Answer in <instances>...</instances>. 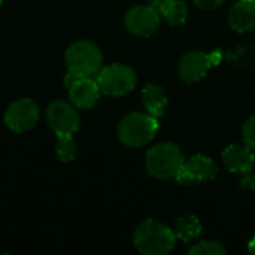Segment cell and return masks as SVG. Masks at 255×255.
Returning <instances> with one entry per match:
<instances>
[{
  "label": "cell",
  "mask_w": 255,
  "mask_h": 255,
  "mask_svg": "<svg viewBox=\"0 0 255 255\" xmlns=\"http://www.w3.org/2000/svg\"><path fill=\"white\" fill-rule=\"evenodd\" d=\"M175 232L155 220H146L140 223L133 238L136 250L145 255L169 254L175 248Z\"/></svg>",
  "instance_id": "obj_1"
},
{
  "label": "cell",
  "mask_w": 255,
  "mask_h": 255,
  "mask_svg": "<svg viewBox=\"0 0 255 255\" xmlns=\"http://www.w3.org/2000/svg\"><path fill=\"white\" fill-rule=\"evenodd\" d=\"M185 158L178 145L163 142L146 152V172L155 179H170L178 175Z\"/></svg>",
  "instance_id": "obj_2"
},
{
  "label": "cell",
  "mask_w": 255,
  "mask_h": 255,
  "mask_svg": "<svg viewBox=\"0 0 255 255\" xmlns=\"http://www.w3.org/2000/svg\"><path fill=\"white\" fill-rule=\"evenodd\" d=\"M64 60L67 72L82 78H96L103 67V57L99 46L88 40L72 43L66 51Z\"/></svg>",
  "instance_id": "obj_3"
},
{
  "label": "cell",
  "mask_w": 255,
  "mask_h": 255,
  "mask_svg": "<svg viewBox=\"0 0 255 255\" xmlns=\"http://www.w3.org/2000/svg\"><path fill=\"white\" fill-rule=\"evenodd\" d=\"M158 131V120L149 114L133 112L118 124V137L128 148H139L151 142Z\"/></svg>",
  "instance_id": "obj_4"
},
{
  "label": "cell",
  "mask_w": 255,
  "mask_h": 255,
  "mask_svg": "<svg viewBox=\"0 0 255 255\" xmlns=\"http://www.w3.org/2000/svg\"><path fill=\"white\" fill-rule=\"evenodd\" d=\"M100 91L111 97H121L130 93L137 82L136 72L126 64H111L102 67L96 76Z\"/></svg>",
  "instance_id": "obj_5"
},
{
  "label": "cell",
  "mask_w": 255,
  "mask_h": 255,
  "mask_svg": "<svg viewBox=\"0 0 255 255\" xmlns=\"http://www.w3.org/2000/svg\"><path fill=\"white\" fill-rule=\"evenodd\" d=\"M64 87L67 88L70 103L78 109H91L102 93L96 78H82L70 72L64 76Z\"/></svg>",
  "instance_id": "obj_6"
},
{
  "label": "cell",
  "mask_w": 255,
  "mask_h": 255,
  "mask_svg": "<svg viewBox=\"0 0 255 255\" xmlns=\"http://www.w3.org/2000/svg\"><path fill=\"white\" fill-rule=\"evenodd\" d=\"M217 173H218L217 164L209 157L197 154L184 161L175 179L181 185H193V184L209 182L217 178Z\"/></svg>",
  "instance_id": "obj_7"
},
{
  "label": "cell",
  "mask_w": 255,
  "mask_h": 255,
  "mask_svg": "<svg viewBox=\"0 0 255 255\" xmlns=\"http://www.w3.org/2000/svg\"><path fill=\"white\" fill-rule=\"evenodd\" d=\"M46 121L57 136H73L79 128V115L73 105L55 100L46 109Z\"/></svg>",
  "instance_id": "obj_8"
},
{
  "label": "cell",
  "mask_w": 255,
  "mask_h": 255,
  "mask_svg": "<svg viewBox=\"0 0 255 255\" xmlns=\"http://www.w3.org/2000/svg\"><path fill=\"white\" fill-rule=\"evenodd\" d=\"M39 108L31 99L15 100L4 112V124L15 133L33 128L39 121Z\"/></svg>",
  "instance_id": "obj_9"
},
{
  "label": "cell",
  "mask_w": 255,
  "mask_h": 255,
  "mask_svg": "<svg viewBox=\"0 0 255 255\" xmlns=\"http://www.w3.org/2000/svg\"><path fill=\"white\" fill-rule=\"evenodd\" d=\"M124 24L134 36L146 37L160 27V13L154 6H134L126 13Z\"/></svg>",
  "instance_id": "obj_10"
},
{
  "label": "cell",
  "mask_w": 255,
  "mask_h": 255,
  "mask_svg": "<svg viewBox=\"0 0 255 255\" xmlns=\"http://www.w3.org/2000/svg\"><path fill=\"white\" fill-rule=\"evenodd\" d=\"M209 67H211V60L205 52L191 51V52H187L181 58L178 70H179V76L184 82L194 84L205 78Z\"/></svg>",
  "instance_id": "obj_11"
},
{
  "label": "cell",
  "mask_w": 255,
  "mask_h": 255,
  "mask_svg": "<svg viewBox=\"0 0 255 255\" xmlns=\"http://www.w3.org/2000/svg\"><path fill=\"white\" fill-rule=\"evenodd\" d=\"M254 149L245 145H230L223 151V163L233 173H247L254 167Z\"/></svg>",
  "instance_id": "obj_12"
},
{
  "label": "cell",
  "mask_w": 255,
  "mask_h": 255,
  "mask_svg": "<svg viewBox=\"0 0 255 255\" xmlns=\"http://www.w3.org/2000/svg\"><path fill=\"white\" fill-rule=\"evenodd\" d=\"M229 22L238 33H248L255 30V0L236 1L230 9Z\"/></svg>",
  "instance_id": "obj_13"
},
{
  "label": "cell",
  "mask_w": 255,
  "mask_h": 255,
  "mask_svg": "<svg viewBox=\"0 0 255 255\" xmlns=\"http://www.w3.org/2000/svg\"><path fill=\"white\" fill-rule=\"evenodd\" d=\"M142 102L146 112L155 118L161 117L167 108V94L166 91L155 84H148L142 90Z\"/></svg>",
  "instance_id": "obj_14"
},
{
  "label": "cell",
  "mask_w": 255,
  "mask_h": 255,
  "mask_svg": "<svg viewBox=\"0 0 255 255\" xmlns=\"http://www.w3.org/2000/svg\"><path fill=\"white\" fill-rule=\"evenodd\" d=\"M157 10L170 25H181L188 18V7L182 0H161L157 4Z\"/></svg>",
  "instance_id": "obj_15"
},
{
  "label": "cell",
  "mask_w": 255,
  "mask_h": 255,
  "mask_svg": "<svg viewBox=\"0 0 255 255\" xmlns=\"http://www.w3.org/2000/svg\"><path fill=\"white\" fill-rule=\"evenodd\" d=\"M202 232V224L196 215H184L175 224V236L182 242H190Z\"/></svg>",
  "instance_id": "obj_16"
},
{
  "label": "cell",
  "mask_w": 255,
  "mask_h": 255,
  "mask_svg": "<svg viewBox=\"0 0 255 255\" xmlns=\"http://www.w3.org/2000/svg\"><path fill=\"white\" fill-rule=\"evenodd\" d=\"M76 143L72 136H57V143H55V154L58 160L63 163L73 161L76 157Z\"/></svg>",
  "instance_id": "obj_17"
},
{
  "label": "cell",
  "mask_w": 255,
  "mask_h": 255,
  "mask_svg": "<svg viewBox=\"0 0 255 255\" xmlns=\"http://www.w3.org/2000/svg\"><path fill=\"white\" fill-rule=\"evenodd\" d=\"M191 255H223L226 254V248L215 241H203L194 245L190 250Z\"/></svg>",
  "instance_id": "obj_18"
},
{
  "label": "cell",
  "mask_w": 255,
  "mask_h": 255,
  "mask_svg": "<svg viewBox=\"0 0 255 255\" xmlns=\"http://www.w3.org/2000/svg\"><path fill=\"white\" fill-rule=\"evenodd\" d=\"M242 134H244V142L255 151V115L250 117L247 120V123L244 124V130H242Z\"/></svg>",
  "instance_id": "obj_19"
},
{
  "label": "cell",
  "mask_w": 255,
  "mask_h": 255,
  "mask_svg": "<svg viewBox=\"0 0 255 255\" xmlns=\"http://www.w3.org/2000/svg\"><path fill=\"white\" fill-rule=\"evenodd\" d=\"M193 1L200 9H215L218 6H221L226 0H193Z\"/></svg>",
  "instance_id": "obj_20"
},
{
  "label": "cell",
  "mask_w": 255,
  "mask_h": 255,
  "mask_svg": "<svg viewBox=\"0 0 255 255\" xmlns=\"http://www.w3.org/2000/svg\"><path fill=\"white\" fill-rule=\"evenodd\" d=\"M244 175H245V178L242 179V187H245V188H255V176H253L250 172H247Z\"/></svg>",
  "instance_id": "obj_21"
},
{
  "label": "cell",
  "mask_w": 255,
  "mask_h": 255,
  "mask_svg": "<svg viewBox=\"0 0 255 255\" xmlns=\"http://www.w3.org/2000/svg\"><path fill=\"white\" fill-rule=\"evenodd\" d=\"M248 251H250L251 254L255 255V238L248 244Z\"/></svg>",
  "instance_id": "obj_22"
},
{
  "label": "cell",
  "mask_w": 255,
  "mask_h": 255,
  "mask_svg": "<svg viewBox=\"0 0 255 255\" xmlns=\"http://www.w3.org/2000/svg\"><path fill=\"white\" fill-rule=\"evenodd\" d=\"M0 4H1V0H0Z\"/></svg>",
  "instance_id": "obj_23"
}]
</instances>
